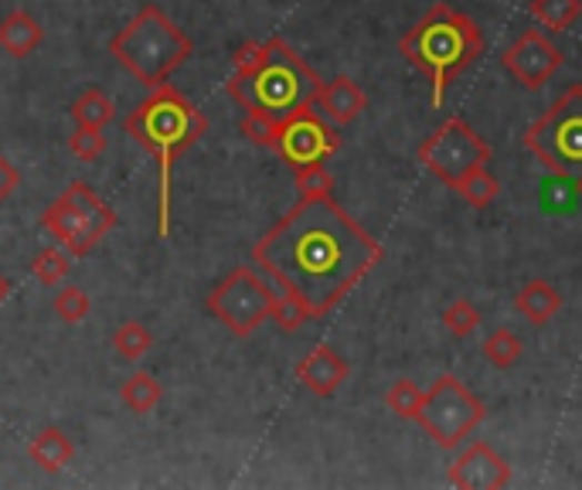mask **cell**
<instances>
[{
  "label": "cell",
  "instance_id": "obj_1",
  "mask_svg": "<svg viewBox=\"0 0 582 490\" xmlns=\"http://www.w3.org/2000/svg\"><path fill=\"white\" fill-rule=\"evenodd\" d=\"M252 259L310 317H328L382 262V246L328 198H300L252 246Z\"/></svg>",
  "mask_w": 582,
  "mask_h": 490
},
{
  "label": "cell",
  "instance_id": "obj_2",
  "mask_svg": "<svg viewBox=\"0 0 582 490\" xmlns=\"http://www.w3.org/2000/svg\"><path fill=\"white\" fill-rule=\"evenodd\" d=\"M127 133L157 157L161 163V188H157V236L168 239L171 222H174V163L181 160L184 150H191L204 130L208 120L204 113L188 102L174 86H157L140 106H133V113L127 117Z\"/></svg>",
  "mask_w": 582,
  "mask_h": 490
},
{
  "label": "cell",
  "instance_id": "obj_3",
  "mask_svg": "<svg viewBox=\"0 0 582 490\" xmlns=\"http://www.w3.org/2000/svg\"><path fill=\"white\" fill-rule=\"evenodd\" d=\"M321 82L324 79L300 59V51H293L283 38H270L249 41L235 51V72L225 89L242 109H262L277 120H287L297 109L313 106Z\"/></svg>",
  "mask_w": 582,
  "mask_h": 490
},
{
  "label": "cell",
  "instance_id": "obj_4",
  "mask_svg": "<svg viewBox=\"0 0 582 490\" xmlns=\"http://www.w3.org/2000/svg\"><path fill=\"white\" fill-rule=\"evenodd\" d=\"M484 31L478 28V21H470L463 11L450 8V4H433L412 31L402 34L399 51L402 59H409L422 76L433 86V109L443 106L450 82L473 66L484 54Z\"/></svg>",
  "mask_w": 582,
  "mask_h": 490
},
{
  "label": "cell",
  "instance_id": "obj_5",
  "mask_svg": "<svg viewBox=\"0 0 582 490\" xmlns=\"http://www.w3.org/2000/svg\"><path fill=\"white\" fill-rule=\"evenodd\" d=\"M191 38L157 4L140 8L137 18L110 41L113 59L147 89L164 86L191 59Z\"/></svg>",
  "mask_w": 582,
  "mask_h": 490
},
{
  "label": "cell",
  "instance_id": "obj_6",
  "mask_svg": "<svg viewBox=\"0 0 582 490\" xmlns=\"http://www.w3.org/2000/svg\"><path fill=\"white\" fill-rule=\"evenodd\" d=\"M521 140L549 174L582 188V86H569Z\"/></svg>",
  "mask_w": 582,
  "mask_h": 490
},
{
  "label": "cell",
  "instance_id": "obj_7",
  "mask_svg": "<svg viewBox=\"0 0 582 490\" xmlns=\"http://www.w3.org/2000/svg\"><path fill=\"white\" fill-rule=\"evenodd\" d=\"M488 419V402L473 396L456 374L436 378L430 392H422L415 422L443 450H456L466 436Z\"/></svg>",
  "mask_w": 582,
  "mask_h": 490
},
{
  "label": "cell",
  "instance_id": "obj_8",
  "mask_svg": "<svg viewBox=\"0 0 582 490\" xmlns=\"http://www.w3.org/2000/svg\"><path fill=\"white\" fill-rule=\"evenodd\" d=\"M415 157L422 168L453 191L470 171L484 168L491 160V147L463 117H450L419 143Z\"/></svg>",
  "mask_w": 582,
  "mask_h": 490
},
{
  "label": "cell",
  "instance_id": "obj_9",
  "mask_svg": "<svg viewBox=\"0 0 582 490\" xmlns=\"http://www.w3.org/2000/svg\"><path fill=\"white\" fill-rule=\"evenodd\" d=\"M273 297H277L273 287L262 283L249 266H239L208 293V310L211 317H219L235 338H249L259 323L270 320Z\"/></svg>",
  "mask_w": 582,
  "mask_h": 490
},
{
  "label": "cell",
  "instance_id": "obj_10",
  "mask_svg": "<svg viewBox=\"0 0 582 490\" xmlns=\"http://www.w3.org/2000/svg\"><path fill=\"white\" fill-rule=\"evenodd\" d=\"M341 150V133L331 127L313 106L297 109L293 117L280 120L277 153L290 163V168H307V163H321L331 153Z\"/></svg>",
  "mask_w": 582,
  "mask_h": 490
},
{
  "label": "cell",
  "instance_id": "obj_11",
  "mask_svg": "<svg viewBox=\"0 0 582 490\" xmlns=\"http://www.w3.org/2000/svg\"><path fill=\"white\" fill-rule=\"evenodd\" d=\"M565 62V54L545 38V31L528 28L514 38V44L501 54L504 72L524 86V89H542Z\"/></svg>",
  "mask_w": 582,
  "mask_h": 490
},
{
  "label": "cell",
  "instance_id": "obj_12",
  "mask_svg": "<svg viewBox=\"0 0 582 490\" xmlns=\"http://www.w3.org/2000/svg\"><path fill=\"white\" fill-rule=\"evenodd\" d=\"M450 483L460 487V490H501V487L511 483V467L491 443L473 440L453 460Z\"/></svg>",
  "mask_w": 582,
  "mask_h": 490
},
{
  "label": "cell",
  "instance_id": "obj_13",
  "mask_svg": "<svg viewBox=\"0 0 582 490\" xmlns=\"http://www.w3.org/2000/svg\"><path fill=\"white\" fill-rule=\"evenodd\" d=\"M62 198L82 214V229H79L76 242L69 246V252H72V256H89V252L102 242V236H110V232L117 229V211L106 208L102 198H99L89 184H82V181L69 184Z\"/></svg>",
  "mask_w": 582,
  "mask_h": 490
},
{
  "label": "cell",
  "instance_id": "obj_14",
  "mask_svg": "<svg viewBox=\"0 0 582 490\" xmlns=\"http://www.w3.org/2000/svg\"><path fill=\"white\" fill-rule=\"evenodd\" d=\"M293 374H297V381H300V386H303L310 396L331 399V396H338V389L348 381L351 368H348V361H344L331 344H317V348L297 364Z\"/></svg>",
  "mask_w": 582,
  "mask_h": 490
},
{
  "label": "cell",
  "instance_id": "obj_15",
  "mask_svg": "<svg viewBox=\"0 0 582 490\" xmlns=\"http://www.w3.org/2000/svg\"><path fill=\"white\" fill-rule=\"evenodd\" d=\"M313 109L331 127H351L368 109V96H364V89L351 76H338L331 82H321V89H317V99H313Z\"/></svg>",
  "mask_w": 582,
  "mask_h": 490
},
{
  "label": "cell",
  "instance_id": "obj_16",
  "mask_svg": "<svg viewBox=\"0 0 582 490\" xmlns=\"http://www.w3.org/2000/svg\"><path fill=\"white\" fill-rule=\"evenodd\" d=\"M518 313L532 323V327H545L559 310H562V293L549 283V280H532L524 283L514 297Z\"/></svg>",
  "mask_w": 582,
  "mask_h": 490
},
{
  "label": "cell",
  "instance_id": "obj_17",
  "mask_svg": "<svg viewBox=\"0 0 582 490\" xmlns=\"http://www.w3.org/2000/svg\"><path fill=\"white\" fill-rule=\"evenodd\" d=\"M44 41V28L28 11H11L0 21V48L14 59H28V54Z\"/></svg>",
  "mask_w": 582,
  "mask_h": 490
},
{
  "label": "cell",
  "instance_id": "obj_18",
  "mask_svg": "<svg viewBox=\"0 0 582 490\" xmlns=\"http://www.w3.org/2000/svg\"><path fill=\"white\" fill-rule=\"evenodd\" d=\"M28 457H31L41 470L56 473V470H62V467L72 463L76 447H72V440H69V436H66L62 429L48 426V429H41V432L34 436V440L28 443Z\"/></svg>",
  "mask_w": 582,
  "mask_h": 490
},
{
  "label": "cell",
  "instance_id": "obj_19",
  "mask_svg": "<svg viewBox=\"0 0 582 490\" xmlns=\"http://www.w3.org/2000/svg\"><path fill=\"white\" fill-rule=\"evenodd\" d=\"M161 396H164L161 381H157L153 374H147V371L130 374V378L123 381V389H120L123 406H127L130 412H137V416H143V412L157 409V402H161Z\"/></svg>",
  "mask_w": 582,
  "mask_h": 490
},
{
  "label": "cell",
  "instance_id": "obj_20",
  "mask_svg": "<svg viewBox=\"0 0 582 490\" xmlns=\"http://www.w3.org/2000/svg\"><path fill=\"white\" fill-rule=\"evenodd\" d=\"M113 117H117V106H113V99L106 96V92H99V89H86L76 102H72V120H76V127H106V123H113Z\"/></svg>",
  "mask_w": 582,
  "mask_h": 490
},
{
  "label": "cell",
  "instance_id": "obj_21",
  "mask_svg": "<svg viewBox=\"0 0 582 490\" xmlns=\"http://www.w3.org/2000/svg\"><path fill=\"white\" fill-rule=\"evenodd\" d=\"M473 211H484V208H491L494 201H498V194H501V184H498V178L488 171V163L484 168H478V171H470L456 188H453Z\"/></svg>",
  "mask_w": 582,
  "mask_h": 490
},
{
  "label": "cell",
  "instance_id": "obj_22",
  "mask_svg": "<svg viewBox=\"0 0 582 490\" xmlns=\"http://www.w3.org/2000/svg\"><path fill=\"white\" fill-rule=\"evenodd\" d=\"M41 226H44L48 236H56V239L69 249V246L76 242L79 229H82V214H79L66 198H59L56 204H48V208H44Z\"/></svg>",
  "mask_w": 582,
  "mask_h": 490
},
{
  "label": "cell",
  "instance_id": "obj_23",
  "mask_svg": "<svg viewBox=\"0 0 582 490\" xmlns=\"http://www.w3.org/2000/svg\"><path fill=\"white\" fill-rule=\"evenodd\" d=\"M528 11L549 31H569L582 14V0H532Z\"/></svg>",
  "mask_w": 582,
  "mask_h": 490
},
{
  "label": "cell",
  "instance_id": "obj_24",
  "mask_svg": "<svg viewBox=\"0 0 582 490\" xmlns=\"http://www.w3.org/2000/svg\"><path fill=\"white\" fill-rule=\"evenodd\" d=\"M239 130L245 140H252L255 147H270L277 150V137H280V120L262 113V109H242V120H239Z\"/></svg>",
  "mask_w": 582,
  "mask_h": 490
},
{
  "label": "cell",
  "instance_id": "obj_25",
  "mask_svg": "<svg viewBox=\"0 0 582 490\" xmlns=\"http://www.w3.org/2000/svg\"><path fill=\"white\" fill-rule=\"evenodd\" d=\"M113 348H117V354L123 361H137V358H143L153 348V334L147 331L140 320H127V323H120V331L113 334Z\"/></svg>",
  "mask_w": 582,
  "mask_h": 490
},
{
  "label": "cell",
  "instance_id": "obj_26",
  "mask_svg": "<svg viewBox=\"0 0 582 490\" xmlns=\"http://www.w3.org/2000/svg\"><path fill=\"white\" fill-rule=\"evenodd\" d=\"M297 194L300 198H328L334 194V174L321 163H307V168H297Z\"/></svg>",
  "mask_w": 582,
  "mask_h": 490
},
{
  "label": "cell",
  "instance_id": "obj_27",
  "mask_svg": "<svg viewBox=\"0 0 582 490\" xmlns=\"http://www.w3.org/2000/svg\"><path fill=\"white\" fill-rule=\"evenodd\" d=\"M481 351H484V358H488L494 368L508 371V368H514L518 358H521V341H518V334H511V331H494V334L484 341Z\"/></svg>",
  "mask_w": 582,
  "mask_h": 490
},
{
  "label": "cell",
  "instance_id": "obj_28",
  "mask_svg": "<svg viewBox=\"0 0 582 490\" xmlns=\"http://www.w3.org/2000/svg\"><path fill=\"white\" fill-rule=\"evenodd\" d=\"M443 327H446L453 338H470L481 327V310L473 307L470 300H453L443 310Z\"/></svg>",
  "mask_w": 582,
  "mask_h": 490
},
{
  "label": "cell",
  "instance_id": "obj_29",
  "mask_svg": "<svg viewBox=\"0 0 582 490\" xmlns=\"http://www.w3.org/2000/svg\"><path fill=\"white\" fill-rule=\"evenodd\" d=\"M31 272L38 277V283L56 287V283H62V280L69 277V256H66L62 249H44V252L34 256Z\"/></svg>",
  "mask_w": 582,
  "mask_h": 490
},
{
  "label": "cell",
  "instance_id": "obj_30",
  "mask_svg": "<svg viewBox=\"0 0 582 490\" xmlns=\"http://www.w3.org/2000/svg\"><path fill=\"white\" fill-rule=\"evenodd\" d=\"M385 406L399 416V419H415L419 406H422V389L409 378H399L395 386L385 392Z\"/></svg>",
  "mask_w": 582,
  "mask_h": 490
},
{
  "label": "cell",
  "instance_id": "obj_31",
  "mask_svg": "<svg viewBox=\"0 0 582 490\" xmlns=\"http://www.w3.org/2000/svg\"><path fill=\"white\" fill-rule=\"evenodd\" d=\"M277 323H280V331H287V334H293V331H300V327L310 320V313H307V307L293 297V293H277L273 297V313H270Z\"/></svg>",
  "mask_w": 582,
  "mask_h": 490
},
{
  "label": "cell",
  "instance_id": "obj_32",
  "mask_svg": "<svg viewBox=\"0 0 582 490\" xmlns=\"http://www.w3.org/2000/svg\"><path fill=\"white\" fill-rule=\"evenodd\" d=\"M56 313L66 320V323H79L89 317V293L79 290V287H66L56 293Z\"/></svg>",
  "mask_w": 582,
  "mask_h": 490
},
{
  "label": "cell",
  "instance_id": "obj_33",
  "mask_svg": "<svg viewBox=\"0 0 582 490\" xmlns=\"http://www.w3.org/2000/svg\"><path fill=\"white\" fill-rule=\"evenodd\" d=\"M69 147L79 160H99L102 150H106V133L99 127H76Z\"/></svg>",
  "mask_w": 582,
  "mask_h": 490
},
{
  "label": "cell",
  "instance_id": "obj_34",
  "mask_svg": "<svg viewBox=\"0 0 582 490\" xmlns=\"http://www.w3.org/2000/svg\"><path fill=\"white\" fill-rule=\"evenodd\" d=\"M18 184H21V174H18V168L14 163L0 153V204H4L14 191H18Z\"/></svg>",
  "mask_w": 582,
  "mask_h": 490
},
{
  "label": "cell",
  "instance_id": "obj_35",
  "mask_svg": "<svg viewBox=\"0 0 582 490\" xmlns=\"http://www.w3.org/2000/svg\"><path fill=\"white\" fill-rule=\"evenodd\" d=\"M8 293H11V283H8V277H0V303H4Z\"/></svg>",
  "mask_w": 582,
  "mask_h": 490
}]
</instances>
